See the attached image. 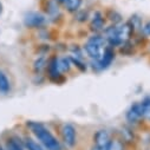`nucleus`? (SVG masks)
<instances>
[{
    "label": "nucleus",
    "mask_w": 150,
    "mask_h": 150,
    "mask_svg": "<svg viewBox=\"0 0 150 150\" xmlns=\"http://www.w3.org/2000/svg\"><path fill=\"white\" fill-rule=\"evenodd\" d=\"M27 128L32 131V134L38 138L42 143V145L46 150H62L60 142L53 136V134L42 123L30 121L26 123Z\"/></svg>",
    "instance_id": "obj_1"
},
{
    "label": "nucleus",
    "mask_w": 150,
    "mask_h": 150,
    "mask_svg": "<svg viewBox=\"0 0 150 150\" xmlns=\"http://www.w3.org/2000/svg\"><path fill=\"white\" fill-rule=\"evenodd\" d=\"M106 39L104 35H100L98 33H95L88 39L86 44L84 45V50L86 54L95 62H98L103 54V51L106 46Z\"/></svg>",
    "instance_id": "obj_2"
},
{
    "label": "nucleus",
    "mask_w": 150,
    "mask_h": 150,
    "mask_svg": "<svg viewBox=\"0 0 150 150\" xmlns=\"http://www.w3.org/2000/svg\"><path fill=\"white\" fill-rule=\"evenodd\" d=\"M47 74H49V79L53 83L60 84L65 81V78L63 77V74L59 70V65H58V57L57 56H52L49 60H47Z\"/></svg>",
    "instance_id": "obj_3"
},
{
    "label": "nucleus",
    "mask_w": 150,
    "mask_h": 150,
    "mask_svg": "<svg viewBox=\"0 0 150 150\" xmlns=\"http://www.w3.org/2000/svg\"><path fill=\"white\" fill-rule=\"evenodd\" d=\"M46 24V18L40 12H27L24 17V25L27 28H39Z\"/></svg>",
    "instance_id": "obj_4"
},
{
    "label": "nucleus",
    "mask_w": 150,
    "mask_h": 150,
    "mask_svg": "<svg viewBox=\"0 0 150 150\" xmlns=\"http://www.w3.org/2000/svg\"><path fill=\"white\" fill-rule=\"evenodd\" d=\"M60 134H62L63 142L66 146L73 148L74 145H76V143H77V130L72 124H70V123L63 124Z\"/></svg>",
    "instance_id": "obj_5"
},
{
    "label": "nucleus",
    "mask_w": 150,
    "mask_h": 150,
    "mask_svg": "<svg viewBox=\"0 0 150 150\" xmlns=\"http://www.w3.org/2000/svg\"><path fill=\"white\" fill-rule=\"evenodd\" d=\"M115 57H116V52H115L114 47L106 45L105 49H104V51H103V54H102L100 59L98 62H96L97 63L96 64L97 69L98 70H105V69H108L112 64V62L115 60Z\"/></svg>",
    "instance_id": "obj_6"
},
{
    "label": "nucleus",
    "mask_w": 150,
    "mask_h": 150,
    "mask_svg": "<svg viewBox=\"0 0 150 150\" xmlns=\"http://www.w3.org/2000/svg\"><path fill=\"white\" fill-rule=\"evenodd\" d=\"M127 122L130 124L138 123L143 118V105L142 103H134L125 114Z\"/></svg>",
    "instance_id": "obj_7"
},
{
    "label": "nucleus",
    "mask_w": 150,
    "mask_h": 150,
    "mask_svg": "<svg viewBox=\"0 0 150 150\" xmlns=\"http://www.w3.org/2000/svg\"><path fill=\"white\" fill-rule=\"evenodd\" d=\"M90 30L95 33H99L105 30V19L100 12H98V11L95 12V14L91 19V23H90Z\"/></svg>",
    "instance_id": "obj_8"
},
{
    "label": "nucleus",
    "mask_w": 150,
    "mask_h": 150,
    "mask_svg": "<svg viewBox=\"0 0 150 150\" xmlns=\"http://www.w3.org/2000/svg\"><path fill=\"white\" fill-rule=\"evenodd\" d=\"M93 141H95V145L106 146L110 145L111 143V136L106 130H98L93 136Z\"/></svg>",
    "instance_id": "obj_9"
},
{
    "label": "nucleus",
    "mask_w": 150,
    "mask_h": 150,
    "mask_svg": "<svg viewBox=\"0 0 150 150\" xmlns=\"http://www.w3.org/2000/svg\"><path fill=\"white\" fill-rule=\"evenodd\" d=\"M11 91V83L4 71L0 70V93L7 95Z\"/></svg>",
    "instance_id": "obj_10"
},
{
    "label": "nucleus",
    "mask_w": 150,
    "mask_h": 150,
    "mask_svg": "<svg viewBox=\"0 0 150 150\" xmlns=\"http://www.w3.org/2000/svg\"><path fill=\"white\" fill-rule=\"evenodd\" d=\"M46 66H47V59L44 56H42V57L37 58L34 60V63H33V71L37 74H40L46 69Z\"/></svg>",
    "instance_id": "obj_11"
},
{
    "label": "nucleus",
    "mask_w": 150,
    "mask_h": 150,
    "mask_svg": "<svg viewBox=\"0 0 150 150\" xmlns=\"http://www.w3.org/2000/svg\"><path fill=\"white\" fill-rule=\"evenodd\" d=\"M83 0H66L64 6L66 7V11L70 13H76L81 10Z\"/></svg>",
    "instance_id": "obj_12"
},
{
    "label": "nucleus",
    "mask_w": 150,
    "mask_h": 150,
    "mask_svg": "<svg viewBox=\"0 0 150 150\" xmlns=\"http://www.w3.org/2000/svg\"><path fill=\"white\" fill-rule=\"evenodd\" d=\"M20 139H18L17 137H12L8 138L6 141V150H24V142H19Z\"/></svg>",
    "instance_id": "obj_13"
},
{
    "label": "nucleus",
    "mask_w": 150,
    "mask_h": 150,
    "mask_svg": "<svg viewBox=\"0 0 150 150\" xmlns=\"http://www.w3.org/2000/svg\"><path fill=\"white\" fill-rule=\"evenodd\" d=\"M24 146L26 150H46L42 144H39L38 142H35L34 139L32 138H25L24 141Z\"/></svg>",
    "instance_id": "obj_14"
},
{
    "label": "nucleus",
    "mask_w": 150,
    "mask_h": 150,
    "mask_svg": "<svg viewBox=\"0 0 150 150\" xmlns=\"http://www.w3.org/2000/svg\"><path fill=\"white\" fill-rule=\"evenodd\" d=\"M58 65H59V70L62 73H66L71 70L72 63L70 60V57H63V58H58Z\"/></svg>",
    "instance_id": "obj_15"
},
{
    "label": "nucleus",
    "mask_w": 150,
    "mask_h": 150,
    "mask_svg": "<svg viewBox=\"0 0 150 150\" xmlns=\"http://www.w3.org/2000/svg\"><path fill=\"white\" fill-rule=\"evenodd\" d=\"M121 136H122L121 141H123L124 143L134 142V132H132V130L129 127H123L121 129Z\"/></svg>",
    "instance_id": "obj_16"
},
{
    "label": "nucleus",
    "mask_w": 150,
    "mask_h": 150,
    "mask_svg": "<svg viewBox=\"0 0 150 150\" xmlns=\"http://www.w3.org/2000/svg\"><path fill=\"white\" fill-rule=\"evenodd\" d=\"M106 18L112 23V25H120L122 23V16L115 10H110L106 14Z\"/></svg>",
    "instance_id": "obj_17"
},
{
    "label": "nucleus",
    "mask_w": 150,
    "mask_h": 150,
    "mask_svg": "<svg viewBox=\"0 0 150 150\" xmlns=\"http://www.w3.org/2000/svg\"><path fill=\"white\" fill-rule=\"evenodd\" d=\"M131 26H132V28H134V31L136 32V31H141L142 30V26H143V24H142V19L137 16V14H134V16H131V18H130V20L128 21Z\"/></svg>",
    "instance_id": "obj_18"
},
{
    "label": "nucleus",
    "mask_w": 150,
    "mask_h": 150,
    "mask_svg": "<svg viewBox=\"0 0 150 150\" xmlns=\"http://www.w3.org/2000/svg\"><path fill=\"white\" fill-rule=\"evenodd\" d=\"M70 60H71V63H72V65L73 66H76L79 71H82V72H85L86 71V64L83 62V59H79V58H76V57H70Z\"/></svg>",
    "instance_id": "obj_19"
},
{
    "label": "nucleus",
    "mask_w": 150,
    "mask_h": 150,
    "mask_svg": "<svg viewBox=\"0 0 150 150\" xmlns=\"http://www.w3.org/2000/svg\"><path fill=\"white\" fill-rule=\"evenodd\" d=\"M141 103L143 105V118L150 121V97H146Z\"/></svg>",
    "instance_id": "obj_20"
},
{
    "label": "nucleus",
    "mask_w": 150,
    "mask_h": 150,
    "mask_svg": "<svg viewBox=\"0 0 150 150\" xmlns=\"http://www.w3.org/2000/svg\"><path fill=\"white\" fill-rule=\"evenodd\" d=\"M109 150H124V142L121 139H117V138L111 139Z\"/></svg>",
    "instance_id": "obj_21"
},
{
    "label": "nucleus",
    "mask_w": 150,
    "mask_h": 150,
    "mask_svg": "<svg viewBox=\"0 0 150 150\" xmlns=\"http://www.w3.org/2000/svg\"><path fill=\"white\" fill-rule=\"evenodd\" d=\"M132 44H131V42L130 40H128V42H125V43H123L121 46H120V51L124 54V56H129V54H131V52H132Z\"/></svg>",
    "instance_id": "obj_22"
},
{
    "label": "nucleus",
    "mask_w": 150,
    "mask_h": 150,
    "mask_svg": "<svg viewBox=\"0 0 150 150\" xmlns=\"http://www.w3.org/2000/svg\"><path fill=\"white\" fill-rule=\"evenodd\" d=\"M89 18V13L88 11H84V10H79L78 12H76V20L79 21V23H84Z\"/></svg>",
    "instance_id": "obj_23"
},
{
    "label": "nucleus",
    "mask_w": 150,
    "mask_h": 150,
    "mask_svg": "<svg viewBox=\"0 0 150 150\" xmlns=\"http://www.w3.org/2000/svg\"><path fill=\"white\" fill-rule=\"evenodd\" d=\"M141 32H142L145 37H150V20H149V21H146V23L142 26Z\"/></svg>",
    "instance_id": "obj_24"
},
{
    "label": "nucleus",
    "mask_w": 150,
    "mask_h": 150,
    "mask_svg": "<svg viewBox=\"0 0 150 150\" xmlns=\"http://www.w3.org/2000/svg\"><path fill=\"white\" fill-rule=\"evenodd\" d=\"M109 146L110 145H106V146H99V145H93L91 148V150H109Z\"/></svg>",
    "instance_id": "obj_25"
},
{
    "label": "nucleus",
    "mask_w": 150,
    "mask_h": 150,
    "mask_svg": "<svg viewBox=\"0 0 150 150\" xmlns=\"http://www.w3.org/2000/svg\"><path fill=\"white\" fill-rule=\"evenodd\" d=\"M56 1H57L58 4H60V5H64V4H65V1H66V0H56Z\"/></svg>",
    "instance_id": "obj_26"
},
{
    "label": "nucleus",
    "mask_w": 150,
    "mask_h": 150,
    "mask_svg": "<svg viewBox=\"0 0 150 150\" xmlns=\"http://www.w3.org/2000/svg\"><path fill=\"white\" fill-rule=\"evenodd\" d=\"M0 150H5V149H4V148H3L1 145H0Z\"/></svg>",
    "instance_id": "obj_27"
}]
</instances>
